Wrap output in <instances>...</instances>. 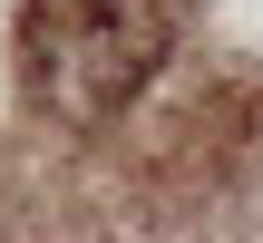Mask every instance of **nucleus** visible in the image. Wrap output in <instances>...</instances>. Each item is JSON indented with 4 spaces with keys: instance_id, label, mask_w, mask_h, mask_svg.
<instances>
[{
    "instance_id": "nucleus-1",
    "label": "nucleus",
    "mask_w": 263,
    "mask_h": 243,
    "mask_svg": "<svg viewBox=\"0 0 263 243\" xmlns=\"http://www.w3.org/2000/svg\"><path fill=\"white\" fill-rule=\"evenodd\" d=\"M185 0H29L20 10V58L39 107H59L68 127H98L137 97V78L176 49Z\"/></svg>"
}]
</instances>
